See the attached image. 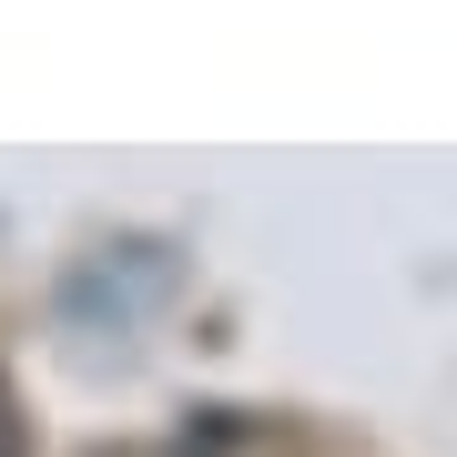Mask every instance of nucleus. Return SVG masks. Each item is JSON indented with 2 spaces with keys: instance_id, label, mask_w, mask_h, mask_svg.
I'll list each match as a JSON object with an SVG mask.
<instances>
[{
  "instance_id": "1",
  "label": "nucleus",
  "mask_w": 457,
  "mask_h": 457,
  "mask_svg": "<svg viewBox=\"0 0 457 457\" xmlns=\"http://www.w3.org/2000/svg\"><path fill=\"white\" fill-rule=\"evenodd\" d=\"M0 457H31V437H21V407H11V386H0Z\"/></svg>"
}]
</instances>
